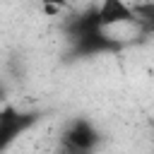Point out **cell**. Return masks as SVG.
I'll return each instance as SVG.
<instances>
[{
    "instance_id": "2",
    "label": "cell",
    "mask_w": 154,
    "mask_h": 154,
    "mask_svg": "<svg viewBox=\"0 0 154 154\" xmlns=\"http://www.w3.org/2000/svg\"><path fill=\"white\" fill-rule=\"evenodd\" d=\"M99 135L96 130L91 128L89 120H75L70 125V130L65 132V142L70 149H77V152H89L94 144H96Z\"/></svg>"
},
{
    "instance_id": "5",
    "label": "cell",
    "mask_w": 154,
    "mask_h": 154,
    "mask_svg": "<svg viewBox=\"0 0 154 154\" xmlns=\"http://www.w3.org/2000/svg\"><path fill=\"white\" fill-rule=\"evenodd\" d=\"M41 5H43V12L46 14H60L70 5V0H41Z\"/></svg>"
},
{
    "instance_id": "1",
    "label": "cell",
    "mask_w": 154,
    "mask_h": 154,
    "mask_svg": "<svg viewBox=\"0 0 154 154\" xmlns=\"http://www.w3.org/2000/svg\"><path fill=\"white\" fill-rule=\"evenodd\" d=\"M96 14H99V26L101 29L135 22L132 5H128L125 0H101L99 7H96Z\"/></svg>"
},
{
    "instance_id": "3",
    "label": "cell",
    "mask_w": 154,
    "mask_h": 154,
    "mask_svg": "<svg viewBox=\"0 0 154 154\" xmlns=\"http://www.w3.org/2000/svg\"><path fill=\"white\" fill-rule=\"evenodd\" d=\"M29 123H31V120H29L26 116H22V113H17L14 108L5 106L2 113H0V135H2V147H5L17 132H22Z\"/></svg>"
},
{
    "instance_id": "4",
    "label": "cell",
    "mask_w": 154,
    "mask_h": 154,
    "mask_svg": "<svg viewBox=\"0 0 154 154\" xmlns=\"http://www.w3.org/2000/svg\"><path fill=\"white\" fill-rule=\"evenodd\" d=\"M135 12V22L142 31H154V2H137L132 5Z\"/></svg>"
}]
</instances>
